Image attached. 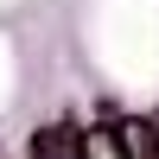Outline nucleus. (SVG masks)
Returning a JSON list of instances; mask_svg holds the SVG:
<instances>
[{"mask_svg": "<svg viewBox=\"0 0 159 159\" xmlns=\"http://www.w3.org/2000/svg\"><path fill=\"white\" fill-rule=\"evenodd\" d=\"M32 159H83V134L70 121L45 127V134H32Z\"/></svg>", "mask_w": 159, "mask_h": 159, "instance_id": "f257e3e1", "label": "nucleus"}, {"mask_svg": "<svg viewBox=\"0 0 159 159\" xmlns=\"http://www.w3.org/2000/svg\"><path fill=\"white\" fill-rule=\"evenodd\" d=\"M115 127H121V147H127V159H159L153 121H115Z\"/></svg>", "mask_w": 159, "mask_h": 159, "instance_id": "f03ea898", "label": "nucleus"}, {"mask_svg": "<svg viewBox=\"0 0 159 159\" xmlns=\"http://www.w3.org/2000/svg\"><path fill=\"white\" fill-rule=\"evenodd\" d=\"M83 159H127L121 127H89V134H83Z\"/></svg>", "mask_w": 159, "mask_h": 159, "instance_id": "7ed1b4c3", "label": "nucleus"}]
</instances>
